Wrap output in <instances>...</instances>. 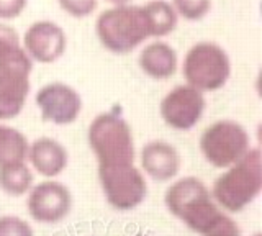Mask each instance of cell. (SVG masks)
<instances>
[{
  "label": "cell",
  "instance_id": "8",
  "mask_svg": "<svg viewBox=\"0 0 262 236\" xmlns=\"http://www.w3.org/2000/svg\"><path fill=\"white\" fill-rule=\"evenodd\" d=\"M98 179L106 200L117 210L135 208L146 197V181L135 164L98 167Z\"/></svg>",
  "mask_w": 262,
  "mask_h": 236
},
{
  "label": "cell",
  "instance_id": "26",
  "mask_svg": "<svg viewBox=\"0 0 262 236\" xmlns=\"http://www.w3.org/2000/svg\"><path fill=\"white\" fill-rule=\"evenodd\" d=\"M254 236H260V234H254Z\"/></svg>",
  "mask_w": 262,
  "mask_h": 236
},
{
  "label": "cell",
  "instance_id": "12",
  "mask_svg": "<svg viewBox=\"0 0 262 236\" xmlns=\"http://www.w3.org/2000/svg\"><path fill=\"white\" fill-rule=\"evenodd\" d=\"M21 46L31 61L41 64L56 62L66 53L68 38L64 30L54 22H35L25 31Z\"/></svg>",
  "mask_w": 262,
  "mask_h": 236
},
{
  "label": "cell",
  "instance_id": "23",
  "mask_svg": "<svg viewBox=\"0 0 262 236\" xmlns=\"http://www.w3.org/2000/svg\"><path fill=\"white\" fill-rule=\"evenodd\" d=\"M27 4L28 0H0V20L18 18Z\"/></svg>",
  "mask_w": 262,
  "mask_h": 236
},
{
  "label": "cell",
  "instance_id": "13",
  "mask_svg": "<svg viewBox=\"0 0 262 236\" xmlns=\"http://www.w3.org/2000/svg\"><path fill=\"white\" fill-rule=\"evenodd\" d=\"M182 166L177 149L166 141H151L141 149V167L154 181H170Z\"/></svg>",
  "mask_w": 262,
  "mask_h": 236
},
{
  "label": "cell",
  "instance_id": "6",
  "mask_svg": "<svg viewBox=\"0 0 262 236\" xmlns=\"http://www.w3.org/2000/svg\"><path fill=\"white\" fill-rule=\"evenodd\" d=\"M182 71L188 85L200 92H215L231 76V61L220 45L200 41L187 51Z\"/></svg>",
  "mask_w": 262,
  "mask_h": 236
},
{
  "label": "cell",
  "instance_id": "3",
  "mask_svg": "<svg viewBox=\"0 0 262 236\" xmlns=\"http://www.w3.org/2000/svg\"><path fill=\"white\" fill-rule=\"evenodd\" d=\"M164 200L172 215L200 234L207 233L225 215L213 203L207 185L196 177H184L172 184Z\"/></svg>",
  "mask_w": 262,
  "mask_h": 236
},
{
  "label": "cell",
  "instance_id": "11",
  "mask_svg": "<svg viewBox=\"0 0 262 236\" xmlns=\"http://www.w3.org/2000/svg\"><path fill=\"white\" fill-rule=\"evenodd\" d=\"M72 207V195L61 182L45 181L33 187L28 197V211L39 223H59Z\"/></svg>",
  "mask_w": 262,
  "mask_h": 236
},
{
  "label": "cell",
  "instance_id": "22",
  "mask_svg": "<svg viewBox=\"0 0 262 236\" xmlns=\"http://www.w3.org/2000/svg\"><path fill=\"white\" fill-rule=\"evenodd\" d=\"M203 236H241V231L231 218L223 215Z\"/></svg>",
  "mask_w": 262,
  "mask_h": 236
},
{
  "label": "cell",
  "instance_id": "9",
  "mask_svg": "<svg viewBox=\"0 0 262 236\" xmlns=\"http://www.w3.org/2000/svg\"><path fill=\"white\" fill-rule=\"evenodd\" d=\"M205 110L203 92L192 85H177L161 102V117L167 126L187 132L200 121Z\"/></svg>",
  "mask_w": 262,
  "mask_h": 236
},
{
  "label": "cell",
  "instance_id": "2",
  "mask_svg": "<svg viewBox=\"0 0 262 236\" xmlns=\"http://www.w3.org/2000/svg\"><path fill=\"white\" fill-rule=\"evenodd\" d=\"M98 41L113 54H128L149 36L141 5H113L95 22Z\"/></svg>",
  "mask_w": 262,
  "mask_h": 236
},
{
  "label": "cell",
  "instance_id": "18",
  "mask_svg": "<svg viewBox=\"0 0 262 236\" xmlns=\"http://www.w3.org/2000/svg\"><path fill=\"white\" fill-rule=\"evenodd\" d=\"M33 185V174L25 162H13L0 167V189L12 197L25 195Z\"/></svg>",
  "mask_w": 262,
  "mask_h": 236
},
{
  "label": "cell",
  "instance_id": "16",
  "mask_svg": "<svg viewBox=\"0 0 262 236\" xmlns=\"http://www.w3.org/2000/svg\"><path fill=\"white\" fill-rule=\"evenodd\" d=\"M143 7L151 38H164L170 35L177 27V13L167 0H151Z\"/></svg>",
  "mask_w": 262,
  "mask_h": 236
},
{
  "label": "cell",
  "instance_id": "17",
  "mask_svg": "<svg viewBox=\"0 0 262 236\" xmlns=\"http://www.w3.org/2000/svg\"><path fill=\"white\" fill-rule=\"evenodd\" d=\"M28 141L21 132L0 125V167L13 162H25L28 156Z\"/></svg>",
  "mask_w": 262,
  "mask_h": 236
},
{
  "label": "cell",
  "instance_id": "20",
  "mask_svg": "<svg viewBox=\"0 0 262 236\" xmlns=\"http://www.w3.org/2000/svg\"><path fill=\"white\" fill-rule=\"evenodd\" d=\"M57 4L72 18H85L95 12L98 0H57Z\"/></svg>",
  "mask_w": 262,
  "mask_h": 236
},
{
  "label": "cell",
  "instance_id": "15",
  "mask_svg": "<svg viewBox=\"0 0 262 236\" xmlns=\"http://www.w3.org/2000/svg\"><path fill=\"white\" fill-rule=\"evenodd\" d=\"M138 62L144 74L156 80H166L172 77L179 66L176 50L166 41L149 43L139 53Z\"/></svg>",
  "mask_w": 262,
  "mask_h": 236
},
{
  "label": "cell",
  "instance_id": "10",
  "mask_svg": "<svg viewBox=\"0 0 262 236\" xmlns=\"http://www.w3.org/2000/svg\"><path fill=\"white\" fill-rule=\"evenodd\" d=\"M41 118L54 125H71L82 110V99L68 84L53 82L39 89L35 97Z\"/></svg>",
  "mask_w": 262,
  "mask_h": 236
},
{
  "label": "cell",
  "instance_id": "25",
  "mask_svg": "<svg viewBox=\"0 0 262 236\" xmlns=\"http://www.w3.org/2000/svg\"><path fill=\"white\" fill-rule=\"evenodd\" d=\"M138 236H143V234H138ZM144 236H146V234H144Z\"/></svg>",
  "mask_w": 262,
  "mask_h": 236
},
{
  "label": "cell",
  "instance_id": "1",
  "mask_svg": "<svg viewBox=\"0 0 262 236\" xmlns=\"http://www.w3.org/2000/svg\"><path fill=\"white\" fill-rule=\"evenodd\" d=\"M33 61L12 27L0 23V120L18 117L30 92Z\"/></svg>",
  "mask_w": 262,
  "mask_h": 236
},
{
  "label": "cell",
  "instance_id": "19",
  "mask_svg": "<svg viewBox=\"0 0 262 236\" xmlns=\"http://www.w3.org/2000/svg\"><path fill=\"white\" fill-rule=\"evenodd\" d=\"M172 7L177 17L188 22H199L208 15L211 9V0H172Z\"/></svg>",
  "mask_w": 262,
  "mask_h": 236
},
{
  "label": "cell",
  "instance_id": "21",
  "mask_svg": "<svg viewBox=\"0 0 262 236\" xmlns=\"http://www.w3.org/2000/svg\"><path fill=\"white\" fill-rule=\"evenodd\" d=\"M0 236H33V230L18 217H0Z\"/></svg>",
  "mask_w": 262,
  "mask_h": 236
},
{
  "label": "cell",
  "instance_id": "24",
  "mask_svg": "<svg viewBox=\"0 0 262 236\" xmlns=\"http://www.w3.org/2000/svg\"><path fill=\"white\" fill-rule=\"evenodd\" d=\"M105 2H108L112 5H126L131 2V0H105Z\"/></svg>",
  "mask_w": 262,
  "mask_h": 236
},
{
  "label": "cell",
  "instance_id": "5",
  "mask_svg": "<svg viewBox=\"0 0 262 236\" xmlns=\"http://www.w3.org/2000/svg\"><path fill=\"white\" fill-rule=\"evenodd\" d=\"M89 144L98 167L135 164V140L131 128L115 113H102L89 126Z\"/></svg>",
  "mask_w": 262,
  "mask_h": 236
},
{
  "label": "cell",
  "instance_id": "4",
  "mask_svg": "<svg viewBox=\"0 0 262 236\" xmlns=\"http://www.w3.org/2000/svg\"><path fill=\"white\" fill-rule=\"evenodd\" d=\"M213 184V197L228 211H241L262 190L260 151L249 149Z\"/></svg>",
  "mask_w": 262,
  "mask_h": 236
},
{
  "label": "cell",
  "instance_id": "7",
  "mask_svg": "<svg viewBox=\"0 0 262 236\" xmlns=\"http://www.w3.org/2000/svg\"><path fill=\"white\" fill-rule=\"evenodd\" d=\"M200 149L211 166L226 169L251 149L249 135L237 121L220 120L205 128L200 138Z\"/></svg>",
  "mask_w": 262,
  "mask_h": 236
},
{
  "label": "cell",
  "instance_id": "14",
  "mask_svg": "<svg viewBox=\"0 0 262 236\" xmlns=\"http://www.w3.org/2000/svg\"><path fill=\"white\" fill-rule=\"evenodd\" d=\"M30 162L38 174L45 177L59 176L68 166V151L53 138H39L28 146Z\"/></svg>",
  "mask_w": 262,
  "mask_h": 236
}]
</instances>
